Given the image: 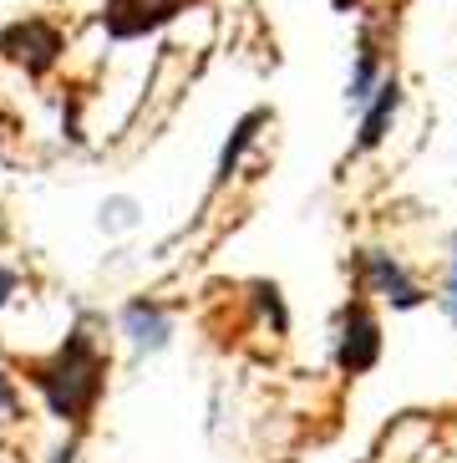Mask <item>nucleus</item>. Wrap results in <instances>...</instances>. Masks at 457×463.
I'll use <instances>...</instances> for the list:
<instances>
[{"instance_id": "4468645a", "label": "nucleus", "mask_w": 457, "mask_h": 463, "mask_svg": "<svg viewBox=\"0 0 457 463\" xmlns=\"http://www.w3.org/2000/svg\"><path fill=\"white\" fill-rule=\"evenodd\" d=\"M56 463H71V449H61V453H56Z\"/></svg>"}, {"instance_id": "0eeeda50", "label": "nucleus", "mask_w": 457, "mask_h": 463, "mask_svg": "<svg viewBox=\"0 0 457 463\" xmlns=\"http://www.w3.org/2000/svg\"><path fill=\"white\" fill-rule=\"evenodd\" d=\"M122 331L133 336L137 352H158V346H168V316L158 311V306H148V300H133L127 311H122Z\"/></svg>"}, {"instance_id": "f257e3e1", "label": "nucleus", "mask_w": 457, "mask_h": 463, "mask_svg": "<svg viewBox=\"0 0 457 463\" xmlns=\"http://www.w3.org/2000/svg\"><path fill=\"white\" fill-rule=\"evenodd\" d=\"M36 382H41V392H46L56 418H87L92 402L102 397V356H97V346L77 331V336L56 352L51 367L36 372Z\"/></svg>"}, {"instance_id": "ddd939ff", "label": "nucleus", "mask_w": 457, "mask_h": 463, "mask_svg": "<svg viewBox=\"0 0 457 463\" xmlns=\"http://www.w3.org/2000/svg\"><path fill=\"white\" fill-rule=\"evenodd\" d=\"M331 5H336V11H356V5H361V0H331Z\"/></svg>"}, {"instance_id": "1a4fd4ad", "label": "nucleus", "mask_w": 457, "mask_h": 463, "mask_svg": "<svg viewBox=\"0 0 457 463\" xmlns=\"http://www.w3.org/2000/svg\"><path fill=\"white\" fill-rule=\"evenodd\" d=\"M259 123H265V112H249V118H244V123L234 128V143H228V148H224V158H219V184L228 178V168L239 164V153L249 148V143H255V128H259Z\"/></svg>"}, {"instance_id": "39448f33", "label": "nucleus", "mask_w": 457, "mask_h": 463, "mask_svg": "<svg viewBox=\"0 0 457 463\" xmlns=\"http://www.w3.org/2000/svg\"><path fill=\"white\" fill-rule=\"evenodd\" d=\"M361 275H366V286L381 290V296H387L391 306H402V311L422 306V290L412 286L402 265H396L391 255H381V250H366V255H361Z\"/></svg>"}, {"instance_id": "f8f14e48", "label": "nucleus", "mask_w": 457, "mask_h": 463, "mask_svg": "<svg viewBox=\"0 0 457 463\" xmlns=\"http://www.w3.org/2000/svg\"><path fill=\"white\" fill-rule=\"evenodd\" d=\"M447 311H452V321H457V270H452V280H447Z\"/></svg>"}, {"instance_id": "f03ea898", "label": "nucleus", "mask_w": 457, "mask_h": 463, "mask_svg": "<svg viewBox=\"0 0 457 463\" xmlns=\"http://www.w3.org/2000/svg\"><path fill=\"white\" fill-rule=\"evenodd\" d=\"M189 5L193 0H107L102 26H107L112 36H148L163 21H173L178 11H189Z\"/></svg>"}, {"instance_id": "423d86ee", "label": "nucleus", "mask_w": 457, "mask_h": 463, "mask_svg": "<svg viewBox=\"0 0 457 463\" xmlns=\"http://www.w3.org/2000/svg\"><path fill=\"white\" fill-rule=\"evenodd\" d=\"M396 108H402V87H396V77H381L377 92H371V108H366V118H361L356 148H377L381 137H387V123L396 118Z\"/></svg>"}, {"instance_id": "6e6552de", "label": "nucleus", "mask_w": 457, "mask_h": 463, "mask_svg": "<svg viewBox=\"0 0 457 463\" xmlns=\"http://www.w3.org/2000/svg\"><path fill=\"white\" fill-rule=\"evenodd\" d=\"M377 82H381L377 46H371V42H361V52H356V71H350V92H346V102H356V108H361L366 97L377 92Z\"/></svg>"}, {"instance_id": "7ed1b4c3", "label": "nucleus", "mask_w": 457, "mask_h": 463, "mask_svg": "<svg viewBox=\"0 0 457 463\" xmlns=\"http://www.w3.org/2000/svg\"><path fill=\"white\" fill-rule=\"evenodd\" d=\"M0 52L11 56L15 67L46 71L56 56H61V36H56V26H46V21H21V26H11L0 36Z\"/></svg>"}, {"instance_id": "9b49d317", "label": "nucleus", "mask_w": 457, "mask_h": 463, "mask_svg": "<svg viewBox=\"0 0 457 463\" xmlns=\"http://www.w3.org/2000/svg\"><path fill=\"white\" fill-rule=\"evenodd\" d=\"M15 290V275L11 270H0V306H5V296Z\"/></svg>"}, {"instance_id": "20e7f679", "label": "nucleus", "mask_w": 457, "mask_h": 463, "mask_svg": "<svg viewBox=\"0 0 457 463\" xmlns=\"http://www.w3.org/2000/svg\"><path fill=\"white\" fill-rule=\"evenodd\" d=\"M336 356H340V367H346L350 377H361V372L377 367L381 331H377V321H371L361 306H350V311L340 316V346H336Z\"/></svg>"}, {"instance_id": "9d476101", "label": "nucleus", "mask_w": 457, "mask_h": 463, "mask_svg": "<svg viewBox=\"0 0 457 463\" xmlns=\"http://www.w3.org/2000/svg\"><path fill=\"white\" fill-rule=\"evenodd\" d=\"M15 408V387L5 382V372H0V412H11Z\"/></svg>"}]
</instances>
